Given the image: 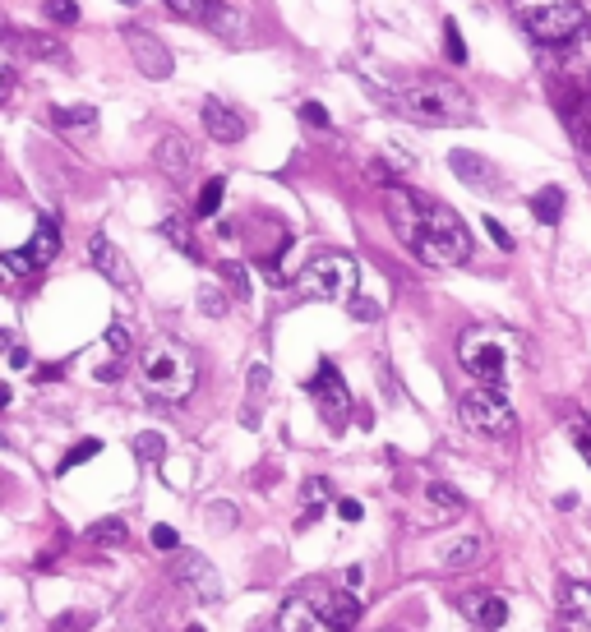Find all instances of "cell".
<instances>
[{
    "instance_id": "cell-4",
    "label": "cell",
    "mask_w": 591,
    "mask_h": 632,
    "mask_svg": "<svg viewBox=\"0 0 591 632\" xmlns=\"http://www.w3.org/2000/svg\"><path fill=\"white\" fill-rule=\"evenodd\" d=\"M508 10L518 19V28L536 42V47H564L568 37H578L587 28L578 0H508Z\"/></svg>"
},
{
    "instance_id": "cell-5",
    "label": "cell",
    "mask_w": 591,
    "mask_h": 632,
    "mask_svg": "<svg viewBox=\"0 0 591 632\" xmlns=\"http://www.w3.org/2000/svg\"><path fill=\"white\" fill-rule=\"evenodd\" d=\"M356 282H361L356 259L342 254V250H324V254H314L301 273H296V296L333 300V305H338V300H356Z\"/></svg>"
},
{
    "instance_id": "cell-39",
    "label": "cell",
    "mask_w": 591,
    "mask_h": 632,
    "mask_svg": "<svg viewBox=\"0 0 591 632\" xmlns=\"http://www.w3.org/2000/svg\"><path fill=\"white\" fill-rule=\"evenodd\" d=\"M42 14H47L51 24H79V5H74V0H47Z\"/></svg>"
},
{
    "instance_id": "cell-30",
    "label": "cell",
    "mask_w": 591,
    "mask_h": 632,
    "mask_svg": "<svg viewBox=\"0 0 591 632\" xmlns=\"http://www.w3.org/2000/svg\"><path fill=\"white\" fill-rule=\"evenodd\" d=\"M310 619H314V609H305L301 600L291 596L287 605H282V614H278V628L282 632H310Z\"/></svg>"
},
{
    "instance_id": "cell-26",
    "label": "cell",
    "mask_w": 591,
    "mask_h": 632,
    "mask_svg": "<svg viewBox=\"0 0 591 632\" xmlns=\"http://www.w3.org/2000/svg\"><path fill=\"white\" fill-rule=\"evenodd\" d=\"M564 609H568V619H578L582 628H591V586L587 582H568L564 586Z\"/></svg>"
},
{
    "instance_id": "cell-11",
    "label": "cell",
    "mask_w": 591,
    "mask_h": 632,
    "mask_svg": "<svg viewBox=\"0 0 591 632\" xmlns=\"http://www.w3.org/2000/svg\"><path fill=\"white\" fill-rule=\"evenodd\" d=\"M550 65H555V74L564 84L587 88L591 84V24L578 37H568L564 47H550Z\"/></svg>"
},
{
    "instance_id": "cell-24",
    "label": "cell",
    "mask_w": 591,
    "mask_h": 632,
    "mask_svg": "<svg viewBox=\"0 0 591 632\" xmlns=\"http://www.w3.org/2000/svg\"><path fill=\"white\" fill-rule=\"evenodd\" d=\"M301 499H305V508H301V517H296V522L310 526L314 517L324 513V503H328V480H324V476H310V480L301 485Z\"/></svg>"
},
{
    "instance_id": "cell-35",
    "label": "cell",
    "mask_w": 591,
    "mask_h": 632,
    "mask_svg": "<svg viewBox=\"0 0 591 632\" xmlns=\"http://www.w3.org/2000/svg\"><path fill=\"white\" fill-rule=\"evenodd\" d=\"M268 365H250V406H245V425H254V402H264L268 393Z\"/></svg>"
},
{
    "instance_id": "cell-20",
    "label": "cell",
    "mask_w": 591,
    "mask_h": 632,
    "mask_svg": "<svg viewBox=\"0 0 591 632\" xmlns=\"http://www.w3.org/2000/svg\"><path fill=\"white\" fill-rule=\"evenodd\" d=\"M56 250H61V231H56V222H51V217H42V222H37V231H33V240H28V259L37 263V268H42V263H51L56 259Z\"/></svg>"
},
{
    "instance_id": "cell-2",
    "label": "cell",
    "mask_w": 591,
    "mask_h": 632,
    "mask_svg": "<svg viewBox=\"0 0 591 632\" xmlns=\"http://www.w3.org/2000/svg\"><path fill=\"white\" fill-rule=\"evenodd\" d=\"M388 107L398 111V116L416 120V125H471L476 120V102L462 84L453 79H439V74H411L402 79L393 93H388Z\"/></svg>"
},
{
    "instance_id": "cell-18",
    "label": "cell",
    "mask_w": 591,
    "mask_h": 632,
    "mask_svg": "<svg viewBox=\"0 0 591 632\" xmlns=\"http://www.w3.org/2000/svg\"><path fill=\"white\" fill-rule=\"evenodd\" d=\"M458 609L467 614L471 623H481V628H504V619H508V605L499 596H462L458 600Z\"/></svg>"
},
{
    "instance_id": "cell-29",
    "label": "cell",
    "mask_w": 591,
    "mask_h": 632,
    "mask_svg": "<svg viewBox=\"0 0 591 632\" xmlns=\"http://www.w3.org/2000/svg\"><path fill=\"white\" fill-rule=\"evenodd\" d=\"M88 536H93L97 545H125V540H130V526H125L121 517H102V522L88 526Z\"/></svg>"
},
{
    "instance_id": "cell-12",
    "label": "cell",
    "mask_w": 591,
    "mask_h": 632,
    "mask_svg": "<svg viewBox=\"0 0 591 632\" xmlns=\"http://www.w3.org/2000/svg\"><path fill=\"white\" fill-rule=\"evenodd\" d=\"M125 47H130L139 74H148V79H171L176 60H171V51L162 47L157 33H148V28H125Z\"/></svg>"
},
{
    "instance_id": "cell-15",
    "label": "cell",
    "mask_w": 591,
    "mask_h": 632,
    "mask_svg": "<svg viewBox=\"0 0 591 632\" xmlns=\"http://www.w3.org/2000/svg\"><path fill=\"white\" fill-rule=\"evenodd\" d=\"M314 619L333 632H351L361 623V600L351 596V591H328V596L314 600Z\"/></svg>"
},
{
    "instance_id": "cell-6",
    "label": "cell",
    "mask_w": 591,
    "mask_h": 632,
    "mask_svg": "<svg viewBox=\"0 0 591 632\" xmlns=\"http://www.w3.org/2000/svg\"><path fill=\"white\" fill-rule=\"evenodd\" d=\"M458 360L471 379H481V388H504L508 383V342L485 328H467L458 337Z\"/></svg>"
},
{
    "instance_id": "cell-34",
    "label": "cell",
    "mask_w": 591,
    "mask_h": 632,
    "mask_svg": "<svg viewBox=\"0 0 591 632\" xmlns=\"http://www.w3.org/2000/svg\"><path fill=\"white\" fill-rule=\"evenodd\" d=\"M204 517H208V526H213V531H231V526L241 522V513H236V503H222V499H213L204 508Z\"/></svg>"
},
{
    "instance_id": "cell-52",
    "label": "cell",
    "mask_w": 591,
    "mask_h": 632,
    "mask_svg": "<svg viewBox=\"0 0 591 632\" xmlns=\"http://www.w3.org/2000/svg\"><path fill=\"white\" fill-rule=\"evenodd\" d=\"M365 582V568H347V586H361Z\"/></svg>"
},
{
    "instance_id": "cell-14",
    "label": "cell",
    "mask_w": 591,
    "mask_h": 632,
    "mask_svg": "<svg viewBox=\"0 0 591 632\" xmlns=\"http://www.w3.org/2000/svg\"><path fill=\"white\" fill-rule=\"evenodd\" d=\"M88 254H93V268L107 277V282H116L121 291H134V287H139V277H134L130 259H125V254L116 250L107 236H93V240H88Z\"/></svg>"
},
{
    "instance_id": "cell-10",
    "label": "cell",
    "mask_w": 591,
    "mask_h": 632,
    "mask_svg": "<svg viewBox=\"0 0 591 632\" xmlns=\"http://www.w3.org/2000/svg\"><path fill=\"white\" fill-rule=\"evenodd\" d=\"M559 111H564V130L578 148L582 176L591 180V93H559Z\"/></svg>"
},
{
    "instance_id": "cell-37",
    "label": "cell",
    "mask_w": 591,
    "mask_h": 632,
    "mask_svg": "<svg viewBox=\"0 0 591 632\" xmlns=\"http://www.w3.org/2000/svg\"><path fill=\"white\" fill-rule=\"evenodd\" d=\"M199 310H204L208 319H222V314H227V296H222L213 282H204V287H199Z\"/></svg>"
},
{
    "instance_id": "cell-22",
    "label": "cell",
    "mask_w": 591,
    "mask_h": 632,
    "mask_svg": "<svg viewBox=\"0 0 591 632\" xmlns=\"http://www.w3.org/2000/svg\"><path fill=\"white\" fill-rule=\"evenodd\" d=\"M425 499H430V508H435L439 517H448V522L467 513V499H462L448 480H430V485H425Z\"/></svg>"
},
{
    "instance_id": "cell-40",
    "label": "cell",
    "mask_w": 591,
    "mask_h": 632,
    "mask_svg": "<svg viewBox=\"0 0 591 632\" xmlns=\"http://www.w3.org/2000/svg\"><path fill=\"white\" fill-rule=\"evenodd\" d=\"M134 453L144 457V462H162V453H167V439H162V434H139V439H134Z\"/></svg>"
},
{
    "instance_id": "cell-44",
    "label": "cell",
    "mask_w": 591,
    "mask_h": 632,
    "mask_svg": "<svg viewBox=\"0 0 591 632\" xmlns=\"http://www.w3.org/2000/svg\"><path fill=\"white\" fill-rule=\"evenodd\" d=\"M301 120L314 125V130H328V111L319 107V102H301Z\"/></svg>"
},
{
    "instance_id": "cell-7",
    "label": "cell",
    "mask_w": 591,
    "mask_h": 632,
    "mask_svg": "<svg viewBox=\"0 0 591 632\" xmlns=\"http://www.w3.org/2000/svg\"><path fill=\"white\" fill-rule=\"evenodd\" d=\"M458 411H462V425H467V430L490 434V439H504V434H513V425H518L504 388H471V393L462 397Z\"/></svg>"
},
{
    "instance_id": "cell-31",
    "label": "cell",
    "mask_w": 591,
    "mask_h": 632,
    "mask_svg": "<svg viewBox=\"0 0 591 632\" xmlns=\"http://www.w3.org/2000/svg\"><path fill=\"white\" fill-rule=\"evenodd\" d=\"M208 28H213V33H222L227 42H250V28H245V19H241V14H231L227 5H222L218 19H213Z\"/></svg>"
},
{
    "instance_id": "cell-27",
    "label": "cell",
    "mask_w": 591,
    "mask_h": 632,
    "mask_svg": "<svg viewBox=\"0 0 591 632\" xmlns=\"http://www.w3.org/2000/svg\"><path fill=\"white\" fill-rule=\"evenodd\" d=\"M171 14H181V19H190V24H213L222 10V0H167Z\"/></svg>"
},
{
    "instance_id": "cell-49",
    "label": "cell",
    "mask_w": 591,
    "mask_h": 632,
    "mask_svg": "<svg viewBox=\"0 0 591 632\" xmlns=\"http://www.w3.org/2000/svg\"><path fill=\"white\" fill-rule=\"evenodd\" d=\"M338 517H342V522H361L365 508H361L356 499H342V503H338Z\"/></svg>"
},
{
    "instance_id": "cell-23",
    "label": "cell",
    "mask_w": 591,
    "mask_h": 632,
    "mask_svg": "<svg viewBox=\"0 0 591 632\" xmlns=\"http://www.w3.org/2000/svg\"><path fill=\"white\" fill-rule=\"evenodd\" d=\"M51 125L70 134H93L97 130V111L93 107H56L51 111Z\"/></svg>"
},
{
    "instance_id": "cell-43",
    "label": "cell",
    "mask_w": 591,
    "mask_h": 632,
    "mask_svg": "<svg viewBox=\"0 0 591 632\" xmlns=\"http://www.w3.org/2000/svg\"><path fill=\"white\" fill-rule=\"evenodd\" d=\"M5 268H10L14 277H28V273H37V263L28 259L24 250H10V254H5Z\"/></svg>"
},
{
    "instance_id": "cell-47",
    "label": "cell",
    "mask_w": 591,
    "mask_h": 632,
    "mask_svg": "<svg viewBox=\"0 0 591 632\" xmlns=\"http://www.w3.org/2000/svg\"><path fill=\"white\" fill-rule=\"evenodd\" d=\"M485 231H490V240H495L499 250H513V236H508V231H504V227H499L495 217H485Z\"/></svg>"
},
{
    "instance_id": "cell-50",
    "label": "cell",
    "mask_w": 591,
    "mask_h": 632,
    "mask_svg": "<svg viewBox=\"0 0 591 632\" xmlns=\"http://www.w3.org/2000/svg\"><path fill=\"white\" fill-rule=\"evenodd\" d=\"M10 370H28V351H24V346H10Z\"/></svg>"
},
{
    "instance_id": "cell-45",
    "label": "cell",
    "mask_w": 591,
    "mask_h": 632,
    "mask_svg": "<svg viewBox=\"0 0 591 632\" xmlns=\"http://www.w3.org/2000/svg\"><path fill=\"white\" fill-rule=\"evenodd\" d=\"M88 623H93V614H65V619H56V632H84Z\"/></svg>"
},
{
    "instance_id": "cell-1",
    "label": "cell",
    "mask_w": 591,
    "mask_h": 632,
    "mask_svg": "<svg viewBox=\"0 0 591 632\" xmlns=\"http://www.w3.org/2000/svg\"><path fill=\"white\" fill-rule=\"evenodd\" d=\"M384 213L393 236L407 245L425 268H458L471 259V231L448 203H435L407 185H388Z\"/></svg>"
},
{
    "instance_id": "cell-42",
    "label": "cell",
    "mask_w": 591,
    "mask_h": 632,
    "mask_svg": "<svg viewBox=\"0 0 591 632\" xmlns=\"http://www.w3.org/2000/svg\"><path fill=\"white\" fill-rule=\"evenodd\" d=\"M568 434H573V443H578L582 462L591 466V425H587V420H573V425H568Z\"/></svg>"
},
{
    "instance_id": "cell-38",
    "label": "cell",
    "mask_w": 591,
    "mask_h": 632,
    "mask_svg": "<svg viewBox=\"0 0 591 632\" xmlns=\"http://www.w3.org/2000/svg\"><path fill=\"white\" fill-rule=\"evenodd\" d=\"M102 342H107V351H111L116 365H121V356H130V333H125V323H111L107 333H102Z\"/></svg>"
},
{
    "instance_id": "cell-9",
    "label": "cell",
    "mask_w": 591,
    "mask_h": 632,
    "mask_svg": "<svg viewBox=\"0 0 591 632\" xmlns=\"http://www.w3.org/2000/svg\"><path fill=\"white\" fill-rule=\"evenodd\" d=\"M176 577H181V586L199 600V605H222V577H218V568H213L204 554L185 549L181 559H176Z\"/></svg>"
},
{
    "instance_id": "cell-53",
    "label": "cell",
    "mask_w": 591,
    "mask_h": 632,
    "mask_svg": "<svg viewBox=\"0 0 591 632\" xmlns=\"http://www.w3.org/2000/svg\"><path fill=\"white\" fill-rule=\"evenodd\" d=\"M121 5H139V0H121Z\"/></svg>"
},
{
    "instance_id": "cell-41",
    "label": "cell",
    "mask_w": 591,
    "mask_h": 632,
    "mask_svg": "<svg viewBox=\"0 0 591 632\" xmlns=\"http://www.w3.org/2000/svg\"><path fill=\"white\" fill-rule=\"evenodd\" d=\"M222 277H227V287L236 291V300H245V296H250V277H245V268H241V263H222Z\"/></svg>"
},
{
    "instance_id": "cell-54",
    "label": "cell",
    "mask_w": 591,
    "mask_h": 632,
    "mask_svg": "<svg viewBox=\"0 0 591 632\" xmlns=\"http://www.w3.org/2000/svg\"><path fill=\"white\" fill-rule=\"evenodd\" d=\"M190 632H204V628H190Z\"/></svg>"
},
{
    "instance_id": "cell-33",
    "label": "cell",
    "mask_w": 591,
    "mask_h": 632,
    "mask_svg": "<svg viewBox=\"0 0 591 632\" xmlns=\"http://www.w3.org/2000/svg\"><path fill=\"white\" fill-rule=\"evenodd\" d=\"M97 453H102V443H97V439H79V443H74V448H70V453L61 457V466H56V471H61V476H65V471H74V466L93 462Z\"/></svg>"
},
{
    "instance_id": "cell-36",
    "label": "cell",
    "mask_w": 591,
    "mask_h": 632,
    "mask_svg": "<svg viewBox=\"0 0 591 632\" xmlns=\"http://www.w3.org/2000/svg\"><path fill=\"white\" fill-rule=\"evenodd\" d=\"M444 51H448V65H467V42L458 33V19H444Z\"/></svg>"
},
{
    "instance_id": "cell-8",
    "label": "cell",
    "mask_w": 591,
    "mask_h": 632,
    "mask_svg": "<svg viewBox=\"0 0 591 632\" xmlns=\"http://www.w3.org/2000/svg\"><path fill=\"white\" fill-rule=\"evenodd\" d=\"M305 393L314 397V406H319V416H324V425L333 434L347 425L351 416V393H347V383H342V370L333 365V360H319V370H314V379L305 383Z\"/></svg>"
},
{
    "instance_id": "cell-3",
    "label": "cell",
    "mask_w": 591,
    "mask_h": 632,
    "mask_svg": "<svg viewBox=\"0 0 591 632\" xmlns=\"http://www.w3.org/2000/svg\"><path fill=\"white\" fill-rule=\"evenodd\" d=\"M139 374H144V393L157 402H185L199 383V360L176 337H153L139 351Z\"/></svg>"
},
{
    "instance_id": "cell-21",
    "label": "cell",
    "mask_w": 591,
    "mask_h": 632,
    "mask_svg": "<svg viewBox=\"0 0 591 632\" xmlns=\"http://www.w3.org/2000/svg\"><path fill=\"white\" fill-rule=\"evenodd\" d=\"M564 203H568V194L559 190V185H545V190L531 194V217H536L541 227H555L559 217H564Z\"/></svg>"
},
{
    "instance_id": "cell-46",
    "label": "cell",
    "mask_w": 591,
    "mask_h": 632,
    "mask_svg": "<svg viewBox=\"0 0 591 632\" xmlns=\"http://www.w3.org/2000/svg\"><path fill=\"white\" fill-rule=\"evenodd\" d=\"M351 319L374 323V319H379V305H374V300H351Z\"/></svg>"
},
{
    "instance_id": "cell-51",
    "label": "cell",
    "mask_w": 591,
    "mask_h": 632,
    "mask_svg": "<svg viewBox=\"0 0 591 632\" xmlns=\"http://www.w3.org/2000/svg\"><path fill=\"white\" fill-rule=\"evenodd\" d=\"M116 374H121V365L111 360V365H102V370H97V379H102V383H116Z\"/></svg>"
},
{
    "instance_id": "cell-32",
    "label": "cell",
    "mask_w": 591,
    "mask_h": 632,
    "mask_svg": "<svg viewBox=\"0 0 591 632\" xmlns=\"http://www.w3.org/2000/svg\"><path fill=\"white\" fill-rule=\"evenodd\" d=\"M222 194H227V180L213 176V180L204 185V190H199V203H194V213H199V217H213V213L222 208Z\"/></svg>"
},
{
    "instance_id": "cell-16",
    "label": "cell",
    "mask_w": 591,
    "mask_h": 632,
    "mask_svg": "<svg viewBox=\"0 0 591 632\" xmlns=\"http://www.w3.org/2000/svg\"><path fill=\"white\" fill-rule=\"evenodd\" d=\"M204 130L218 139V144H241L245 134H250V125H245V116L236 107H227L222 97H208L204 102Z\"/></svg>"
},
{
    "instance_id": "cell-25",
    "label": "cell",
    "mask_w": 591,
    "mask_h": 632,
    "mask_svg": "<svg viewBox=\"0 0 591 632\" xmlns=\"http://www.w3.org/2000/svg\"><path fill=\"white\" fill-rule=\"evenodd\" d=\"M10 42H19V47H24L28 56H42V60H65V47L56 42V37H47V33H10Z\"/></svg>"
},
{
    "instance_id": "cell-19",
    "label": "cell",
    "mask_w": 591,
    "mask_h": 632,
    "mask_svg": "<svg viewBox=\"0 0 591 632\" xmlns=\"http://www.w3.org/2000/svg\"><path fill=\"white\" fill-rule=\"evenodd\" d=\"M481 559H485V540L481 536H458V540H448V545L439 549V563H444V568H476Z\"/></svg>"
},
{
    "instance_id": "cell-13",
    "label": "cell",
    "mask_w": 591,
    "mask_h": 632,
    "mask_svg": "<svg viewBox=\"0 0 591 632\" xmlns=\"http://www.w3.org/2000/svg\"><path fill=\"white\" fill-rule=\"evenodd\" d=\"M448 167H453V176H458L467 190H476V194H499V190H504L499 167L490 162V157L471 153V148H453V153H448Z\"/></svg>"
},
{
    "instance_id": "cell-48",
    "label": "cell",
    "mask_w": 591,
    "mask_h": 632,
    "mask_svg": "<svg viewBox=\"0 0 591 632\" xmlns=\"http://www.w3.org/2000/svg\"><path fill=\"white\" fill-rule=\"evenodd\" d=\"M153 545L157 549H176V545H181V536H176L171 526H153Z\"/></svg>"
},
{
    "instance_id": "cell-28",
    "label": "cell",
    "mask_w": 591,
    "mask_h": 632,
    "mask_svg": "<svg viewBox=\"0 0 591 632\" xmlns=\"http://www.w3.org/2000/svg\"><path fill=\"white\" fill-rule=\"evenodd\" d=\"M162 236H167L171 245H176V250L185 254V259H194V263H199V245H194L190 227H185L181 217H167V222H162Z\"/></svg>"
},
{
    "instance_id": "cell-17",
    "label": "cell",
    "mask_w": 591,
    "mask_h": 632,
    "mask_svg": "<svg viewBox=\"0 0 591 632\" xmlns=\"http://www.w3.org/2000/svg\"><path fill=\"white\" fill-rule=\"evenodd\" d=\"M157 167L167 171L171 180H185L194 167V144L185 139V134H167L162 144H157Z\"/></svg>"
}]
</instances>
